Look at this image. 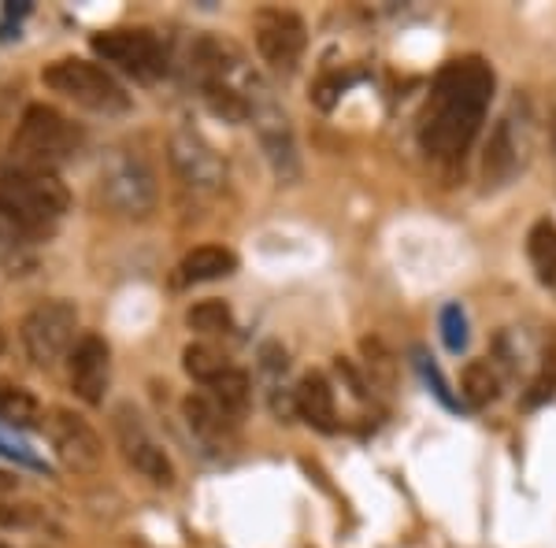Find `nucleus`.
Masks as SVG:
<instances>
[{"mask_svg":"<svg viewBox=\"0 0 556 548\" xmlns=\"http://www.w3.org/2000/svg\"><path fill=\"white\" fill-rule=\"evenodd\" d=\"M4 345H8V341H4V334H0V356H4Z\"/></svg>","mask_w":556,"mask_h":548,"instance_id":"c85d7f7f","label":"nucleus"},{"mask_svg":"<svg viewBox=\"0 0 556 548\" xmlns=\"http://www.w3.org/2000/svg\"><path fill=\"white\" fill-rule=\"evenodd\" d=\"M0 548H8V545H0Z\"/></svg>","mask_w":556,"mask_h":548,"instance_id":"c756f323","label":"nucleus"},{"mask_svg":"<svg viewBox=\"0 0 556 548\" xmlns=\"http://www.w3.org/2000/svg\"><path fill=\"white\" fill-rule=\"evenodd\" d=\"M182 367L193 382L212 385L215 379H223L235 364H230V356L223 353V348L208 345V341H193V345H186V353H182Z\"/></svg>","mask_w":556,"mask_h":548,"instance_id":"aec40b11","label":"nucleus"},{"mask_svg":"<svg viewBox=\"0 0 556 548\" xmlns=\"http://www.w3.org/2000/svg\"><path fill=\"white\" fill-rule=\"evenodd\" d=\"M49 437L52 448H56L60 463L71 467V471H97L104 463V442L89 422L71 408H52L49 416Z\"/></svg>","mask_w":556,"mask_h":548,"instance_id":"9d476101","label":"nucleus"},{"mask_svg":"<svg viewBox=\"0 0 556 548\" xmlns=\"http://www.w3.org/2000/svg\"><path fill=\"white\" fill-rule=\"evenodd\" d=\"M71 390L83 404H104V393L112 385V348L101 334H83L67 356Z\"/></svg>","mask_w":556,"mask_h":548,"instance_id":"9b49d317","label":"nucleus"},{"mask_svg":"<svg viewBox=\"0 0 556 548\" xmlns=\"http://www.w3.org/2000/svg\"><path fill=\"white\" fill-rule=\"evenodd\" d=\"M78 330V308L71 301H41L38 308L26 311L20 337L26 356L34 359L38 367H52L56 359L71 356V348L78 345L75 341Z\"/></svg>","mask_w":556,"mask_h":548,"instance_id":"0eeeda50","label":"nucleus"},{"mask_svg":"<svg viewBox=\"0 0 556 548\" xmlns=\"http://www.w3.org/2000/svg\"><path fill=\"white\" fill-rule=\"evenodd\" d=\"M172 167L190 190H201V193L219 190L223 178H227V164H223L219 152H215L197 130H186V127L172 133Z\"/></svg>","mask_w":556,"mask_h":548,"instance_id":"ddd939ff","label":"nucleus"},{"mask_svg":"<svg viewBox=\"0 0 556 548\" xmlns=\"http://www.w3.org/2000/svg\"><path fill=\"white\" fill-rule=\"evenodd\" d=\"M8 489H15V474L0 471V493H8Z\"/></svg>","mask_w":556,"mask_h":548,"instance_id":"cd10ccee","label":"nucleus"},{"mask_svg":"<svg viewBox=\"0 0 556 548\" xmlns=\"http://www.w3.org/2000/svg\"><path fill=\"white\" fill-rule=\"evenodd\" d=\"M34 233L0 204V264H23V253Z\"/></svg>","mask_w":556,"mask_h":548,"instance_id":"b1692460","label":"nucleus"},{"mask_svg":"<svg viewBox=\"0 0 556 548\" xmlns=\"http://www.w3.org/2000/svg\"><path fill=\"white\" fill-rule=\"evenodd\" d=\"M553 393H556V348H549V353L542 356V367H538L531 390H527V404L538 408V404L553 400Z\"/></svg>","mask_w":556,"mask_h":548,"instance_id":"393cba45","label":"nucleus"},{"mask_svg":"<svg viewBox=\"0 0 556 548\" xmlns=\"http://www.w3.org/2000/svg\"><path fill=\"white\" fill-rule=\"evenodd\" d=\"M527 164V119H516V112L501 115L493 127L486 152H482V178L490 190L508 186Z\"/></svg>","mask_w":556,"mask_h":548,"instance_id":"f8f14e48","label":"nucleus"},{"mask_svg":"<svg viewBox=\"0 0 556 548\" xmlns=\"http://www.w3.org/2000/svg\"><path fill=\"white\" fill-rule=\"evenodd\" d=\"M182 416L190 422V430L201 442L208 445H223L235 437L238 430V416H230L227 408H223L219 400L212 397V393H193V397L182 400Z\"/></svg>","mask_w":556,"mask_h":548,"instance_id":"dca6fc26","label":"nucleus"},{"mask_svg":"<svg viewBox=\"0 0 556 548\" xmlns=\"http://www.w3.org/2000/svg\"><path fill=\"white\" fill-rule=\"evenodd\" d=\"M460 393L471 408H490L493 400L501 397V374L497 367L486 364V359H471L460 374Z\"/></svg>","mask_w":556,"mask_h":548,"instance_id":"6ab92c4d","label":"nucleus"},{"mask_svg":"<svg viewBox=\"0 0 556 548\" xmlns=\"http://www.w3.org/2000/svg\"><path fill=\"white\" fill-rule=\"evenodd\" d=\"M0 419L15 422V426H34L41 419V404L23 385L0 382Z\"/></svg>","mask_w":556,"mask_h":548,"instance_id":"4be33fe9","label":"nucleus"},{"mask_svg":"<svg viewBox=\"0 0 556 548\" xmlns=\"http://www.w3.org/2000/svg\"><path fill=\"white\" fill-rule=\"evenodd\" d=\"M208 393L215 400L223 404V408L230 411V416H245V408H249V397H253V385H249V374L245 371H238V367H230L223 379H215L208 385Z\"/></svg>","mask_w":556,"mask_h":548,"instance_id":"5701e85b","label":"nucleus"},{"mask_svg":"<svg viewBox=\"0 0 556 548\" xmlns=\"http://www.w3.org/2000/svg\"><path fill=\"white\" fill-rule=\"evenodd\" d=\"M115 430H119V442H123V448H127V460L138 467V471L146 474L149 482L175 485V467H172V460H167L164 448H160L146 434V426L138 422V416H130V411L123 408L119 419H115Z\"/></svg>","mask_w":556,"mask_h":548,"instance_id":"4468645a","label":"nucleus"},{"mask_svg":"<svg viewBox=\"0 0 556 548\" xmlns=\"http://www.w3.org/2000/svg\"><path fill=\"white\" fill-rule=\"evenodd\" d=\"M89 44H93V52L104 64L127 71L141 82H152V78H160L167 71V52L152 30H104L93 34Z\"/></svg>","mask_w":556,"mask_h":548,"instance_id":"6e6552de","label":"nucleus"},{"mask_svg":"<svg viewBox=\"0 0 556 548\" xmlns=\"http://www.w3.org/2000/svg\"><path fill=\"white\" fill-rule=\"evenodd\" d=\"M83 145V130L52 104H30L12 138V164L34 170H56Z\"/></svg>","mask_w":556,"mask_h":548,"instance_id":"f03ea898","label":"nucleus"},{"mask_svg":"<svg viewBox=\"0 0 556 548\" xmlns=\"http://www.w3.org/2000/svg\"><path fill=\"white\" fill-rule=\"evenodd\" d=\"M101 196L119 215H149L156 208V175L134 149H115L101 164Z\"/></svg>","mask_w":556,"mask_h":548,"instance_id":"423d86ee","label":"nucleus"},{"mask_svg":"<svg viewBox=\"0 0 556 548\" xmlns=\"http://www.w3.org/2000/svg\"><path fill=\"white\" fill-rule=\"evenodd\" d=\"M235 271H238V256L223 245H197L193 253H186L182 264H178V278H182L186 285L219 282V278H227Z\"/></svg>","mask_w":556,"mask_h":548,"instance_id":"f3484780","label":"nucleus"},{"mask_svg":"<svg viewBox=\"0 0 556 548\" xmlns=\"http://www.w3.org/2000/svg\"><path fill=\"white\" fill-rule=\"evenodd\" d=\"M245 104H249V119L256 127V138L264 145V156L271 170L282 182H293L301 175V160H298V141H293L290 115L282 112V104L275 101V93L264 86V78L245 75Z\"/></svg>","mask_w":556,"mask_h":548,"instance_id":"39448f33","label":"nucleus"},{"mask_svg":"<svg viewBox=\"0 0 556 548\" xmlns=\"http://www.w3.org/2000/svg\"><path fill=\"white\" fill-rule=\"evenodd\" d=\"M0 204H4L30 233H41L67 212L71 193L56 178V170L4 164L0 167Z\"/></svg>","mask_w":556,"mask_h":548,"instance_id":"7ed1b4c3","label":"nucleus"},{"mask_svg":"<svg viewBox=\"0 0 556 548\" xmlns=\"http://www.w3.org/2000/svg\"><path fill=\"white\" fill-rule=\"evenodd\" d=\"M442 337L450 353H460V348L468 345V319H464L460 304H450V308L442 311Z\"/></svg>","mask_w":556,"mask_h":548,"instance_id":"a878e982","label":"nucleus"},{"mask_svg":"<svg viewBox=\"0 0 556 548\" xmlns=\"http://www.w3.org/2000/svg\"><path fill=\"white\" fill-rule=\"evenodd\" d=\"M186 327L204 337H227L230 330H235V311L223 301H197L193 308L186 311Z\"/></svg>","mask_w":556,"mask_h":548,"instance_id":"412c9836","label":"nucleus"},{"mask_svg":"<svg viewBox=\"0 0 556 548\" xmlns=\"http://www.w3.org/2000/svg\"><path fill=\"white\" fill-rule=\"evenodd\" d=\"M527 256H531L538 282L549 293H556V222H534L531 233H527Z\"/></svg>","mask_w":556,"mask_h":548,"instance_id":"a211bd4d","label":"nucleus"},{"mask_svg":"<svg viewBox=\"0 0 556 548\" xmlns=\"http://www.w3.org/2000/svg\"><path fill=\"white\" fill-rule=\"evenodd\" d=\"M293 397H298V419H304L312 430H319V434H334L338 430V404H334V390H330L327 374L308 371L298 382Z\"/></svg>","mask_w":556,"mask_h":548,"instance_id":"2eb2a0df","label":"nucleus"},{"mask_svg":"<svg viewBox=\"0 0 556 548\" xmlns=\"http://www.w3.org/2000/svg\"><path fill=\"white\" fill-rule=\"evenodd\" d=\"M308 49V26L298 12L267 8L256 15V52L275 75H293Z\"/></svg>","mask_w":556,"mask_h":548,"instance_id":"1a4fd4ad","label":"nucleus"},{"mask_svg":"<svg viewBox=\"0 0 556 548\" xmlns=\"http://www.w3.org/2000/svg\"><path fill=\"white\" fill-rule=\"evenodd\" d=\"M493 101V67L479 56H464L445 64L430 86L424 119H419V145L430 160L456 164L471 141L479 138Z\"/></svg>","mask_w":556,"mask_h":548,"instance_id":"f257e3e1","label":"nucleus"},{"mask_svg":"<svg viewBox=\"0 0 556 548\" xmlns=\"http://www.w3.org/2000/svg\"><path fill=\"white\" fill-rule=\"evenodd\" d=\"M549 152H553V167H556V97L549 107Z\"/></svg>","mask_w":556,"mask_h":548,"instance_id":"bb28decb","label":"nucleus"},{"mask_svg":"<svg viewBox=\"0 0 556 548\" xmlns=\"http://www.w3.org/2000/svg\"><path fill=\"white\" fill-rule=\"evenodd\" d=\"M41 82L49 86L52 93L75 101L78 107H89V112L119 115L130 107V97H127V89L119 86V78L108 75L93 60H78V56L56 60V64H49L41 71Z\"/></svg>","mask_w":556,"mask_h":548,"instance_id":"20e7f679","label":"nucleus"}]
</instances>
